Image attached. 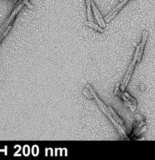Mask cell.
Wrapping results in <instances>:
<instances>
[{
    "label": "cell",
    "instance_id": "6da1fadb",
    "mask_svg": "<svg viewBox=\"0 0 155 160\" xmlns=\"http://www.w3.org/2000/svg\"><path fill=\"white\" fill-rule=\"evenodd\" d=\"M86 88H87L89 89V90L90 91V92L91 93L93 98H94L95 99V102L97 103L98 107L101 109V110L103 112V113H104L108 117V118L110 120L111 122L113 124V125H114L115 127L117 128L118 132L121 136V139H128V140L129 139V138H128L127 136L126 135L125 132V130H124L123 126L120 124H119L118 123H117L115 121V120L114 119V118H113V116L110 114V112L108 111V109L107 108V106H106L104 104V103H103L102 101V100L99 98V97L97 95L96 92L94 91V89H93L92 86L90 84H88L87 85Z\"/></svg>",
    "mask_w": 155,
    "mask_h": 160
},
{
    "label": "cell",
    "instance_id": "7a4b0ae2",
    "mask_svg": "<svg viewBox=\"0 0 155 160\" xmlns=\"http://www.w3.org/2000/svg\"><path fill=\"white\" fill-rule=\"evenodd\" d=\"M138 49H139V46H138L137 47L136 51L135 52V55H134L132 61H131V62L129 66V68L127 70V72L125 76H124V78L123 79V81H122V83L121 84V86H120V89L122 93L124 92V90L125 89L126 87L127 86V85L130 82V80L131 78L133 73L134 72V69H135L136 63L137 62V56H138Z\"/></svg>",
    "mask_w": 155,
    "mask_h": 160
},
{
    "label": "cell",
    "instance_id": "3957f363",
    "mask_svg": "<svg viewBox=\"0 0 155 160\" xmlns=\"http://www.w3.org/2000/svg\"><path fill=\"white\" fill-rule=\"evenodd\" d=\"M121 98L123 100V103L126 107L130 108L131 112H134L136 109L137 107V100L132 97L128 93L123 92L121 96Z\"/></svg>",
    "mask_w": 155,
    "mask_h": 160
},
{
    "label": "cell",
    "instance_id": "277c9868",
    "mask_svg": "<svg viewBox=\"0 0 155 160\" xmlns=\"http://www.w3.org/2000/svg\"><path fill=\"white\" fill-rule=\"evenodd\" d=\"M148 35V32L147 30H144L143 33H142V38H141V41L140 43L139 46V49H138V56H137V62H141V59L143 57V52L144 48H145V45L147 43V40Z\"/></svg>",
    "mask_w": 155,
    "mask_h": 160
},
{
    "label": "cell",
    "instance_id": "5b68a950",
    "mask_svg": "<svg viewBox=\"0 0 155 160\" xmlns=\"http://www.w3.org/2000/svg\"><path fill=\"white\" fill-rule=\"evenodd\" d=\"M128 1L129 0H122V1L119 3V5L113 9L112 11L105 18V22L106 23H108L109 22H110V20H111L113 18H114V17L118 14V13L123 8V6L127 4V3Z\"/></svg>",
    "mask_w": 155,
    "mask_h": 160
},
{
    "label": "cell",
    "instance_id": "8992f818",
    "mask_svg": "<svg viewBox=\"0 0 155 160\" xmlns=\"http://www.w3.org/2000/svg\"><path fill=\"white\" fill-rule=\"evenodd\" d=\"M91 8H92V9L93 12H94V15L97 20V22L99 24V25L100 26V27L102 28H105L106 26V25H105V20L103 19L98 9L97 8L96 5L95 4V3L93 2V1H91Z\"/></svg>",
    "mask_w": 155,
    "mask_h": 160
},
{
    "label": "cell",
    "instance_id": "52a82bcc",
    "mask_svg": "<svg viewBox=\"0 0 155 160\" xmlns=\"http://www.w3.org/2000/svg\"><path fill=\"white\" fill-rule=\"evenodd\" d=\"M107 108L108 109V111L110 112V114L111 115V116H113V118H114V119L115 120V121L118 123L119 124H120L122 126H123L124 125H125V122H124L123 120L117 115V113L115 112V111L114 110V109H113L111 106H107Z\"/></svg>",
    "mask_w": 155,
    "mask_h": 160
},
{
    "label": "cell",
    "instance_id": "ba28073f",
    "mask_svg": "<svg viewBox=\"0 0 155 160\" xmlns=\"http://www.w3.org/2000/svg\"><path fill=\"white\" fill-rule=\"evenodd\" d=\"M86 3L87 5V16L89 21L93 22L94 19H93V16L92 13V8H91V1L90 0H86Z\"/></svg>",
    "mask_w": 155,
    "mask_h": 160
},
{
    "label": "cell",
    "instance_id": "9c48e42d",
    "mask_svg": "<svg viewBox=\"0 0 155 160\" xmlns=\"http://www.w3.org/2000/svg\"><path fill=\"white\" fill-rule=\"evenodd\" d=\"M86 24L87 26H89V27L93 28V29H95V30H97V31L99 32L100 33H103V32H104V31H103V29H102V27H100V26H98L97 25L95 24V23H94V22H93L88 21V22H86Z\"/></svg>",
    "mask_w": 155,
    "mask_h": 160
},
{
    "label": "cell",
    "instance_id": "30bf717a",
    "mask_svg": "<svg viewBox=\"0 0 155 160\" xmlns=\"http://www.w3.org/2000/svg\"><path fill=\"white\" fill-rule=\"evenodd\" d=\"M83 93L85 95V96L89 99H92L94 98H93L91 93L90 92V91L89 90V89L87 88H86L84 91H83Z\"/></svg>",
    "mask_w": 155,
    "mask_h": 160
},
{
    "label": "cell",
    "instance_id": "8fae6325",
    "mask_svg": "<svg viewBox=\"0 0 155 160\" xmlns=\"http://www.w3.org/2000/svg\"><path fill=\"white\" fill-rule=\"evenodd\" d=\"M120 84H119V83H118V84L117 85V86H116V88H115V92H114V93H115V95L118 96L119 98H121V96L122 92L120 91Z\"/></svg>",
    "mask_w": 155,
    "mask_h": 160
},
{
    "label": "cell",
    "instance_id": "7c38bea8",
    "mask_svg": "<svg viewBox=\"0 0 155 160\" xmlns=\"http://www.w3.org/2000/svg\"><path fill=\"white\" fill-rule=\"evenodd\" d=\"M27 1H29V0H27Z\"/></svg>",
    "mask_w": 155,
    "mask_h": 160
}]
</instances>
